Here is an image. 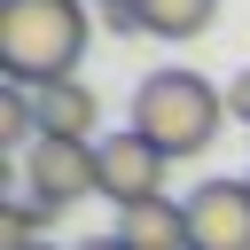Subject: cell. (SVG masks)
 Wrapping results in <instances>:
<instances>
[{
  "instance_id": "obj_1",
  "label": "cell",
  "mask_w": 250,
  "mask_h": 250,
  "mask_svg": "<svg viewBox=\"0 0 250 250\" xmlns=\"http://www.w3.org/2000/svg\"><path fill=\"white\" fill-rule=\"evenodd\" d=\"M86 0H0V70L8 86H55V78H78V55H86Z\"/></svg>"
},
{
  "instance_id": "obj_2",
  "label": "cell",
  "mask_w": 250,
  "mask_h": 250,
  "mask_svg": "<svg viewBox=\"0 0 250 250\" xmlns=\"http://www.w3.org/2000/svg\"><path fill=\"white\" fill-rule=\"evenodd\" d=\"M219 125H227V94L211 78H195V70H148L141 94H133V133L156 141L172 164L180 156H203L219 141Z\"/></svg>"
},
{
  "instance_id": "obj_3",
  "label": "cell",
  "mask_w": 250,
  "mask_h": 250,
  "mask_svg": "<svg viewBox=\"0 0 250 250\" xmlns=\"http://www.w3.org/2000/svg\"><path fill=\"white\" fill-rule=\"evenodd\" d=\"M23 188L47 195L55 211L102 195V156H94V141H55V133H39V141L23 148Z\"/></svg>"
},
{
  "instance_id": "obj_4",
  "label": "cell",
  "mask_w": 250,
  "mask_h": 250,
  "mask_svg": "<svg viewBox=\"0 0 250 250\" xmlns=\"http://www.w3.org/2000/svg\"><path fill=\"white\" fill-rule=\"evenodd\" d=\"M94 156H102V195L125 211V203H141V195H164V148L156 141H141L133 125H117V133H102L94 141Z\"/></svg>"
},
{
  "instance_id": "obj_5",
  "label": "cell",
  "mask_w": 250,
  "mask_h": 250,
  "mask_svg": "<svg viewBox=\"0 0 250 250\" xmlns=\"http://www.w3.org/2000/svg\"><path fill=\"white\" fill-rule=\"evenodd\" d=\"M195 250H250V180H203L188 195Z\"/></svg>"
},
{
  "instance_id": "obj_6",
  "label": "cell",
  "mask_w": 250,
  "mask_h": 250,
  "mask_svg": "<svg viewBox=\"0 0 250 250\" xmlns=\"http://www.w3.org/2000/svg\"><path fill=\"white\" fill-rule=\"evenodd\" d=\"M109 234H117L125 250H195V234H188V203H180V195H141V203H125Z\"/></svg>"
},
{
  "instance_id": "obj_7",
  "label": "cell",
  "mask_w": 250,
  "mask_h": 250,
  "mask_svg": "<svg viewBox=\"0 0 250 250\" xmlns=\"http://www.w3.org/2000/svg\"><path fill=\"white\" fill-rule=\"evenodd\" d=\"M94 117H102V102H94L86 78L39 86V133H55V141H94Z\"/></svg>"
},
{
  "instance_id": "obj_8",
  "label": "cell",
  "mask_w": 250,
  "mask_h": 250,
  "mask_svg": "<svg viewBox=\"0 0 250 250\" xmlns=\"http://www.w3.org/2000/svg\"><path fill=\"white\" fill-rule=\"evenodd\" d=\"M133 8H141V31L148 39H195L219 16V0H133Z\"/></svg>"
},
{
  "instance_id": "obj_9",
  "label": "cell",
  "mask_w": 250,
  "mask_h": 250,
  "mask_svg": "<svg viewBox=\"0 0 250 250\" xmlns=\"http://www.w3.org/2000/svg\"><path fill=\"white\" fill-rule=\"evenodd\" d=\"M55 219V203L47 195H31V188H8V203H0V227H8V242H47L39 227Z\"/></svg>"
},
{
  "instance_id": "obj_10",
  "label": "cell",
  "mask_w": 250,
  "mask_h": 250,
  "mask_svg": "<svg viewBox=\"0 0 250 250\" xmlns=\"http://www.w3.org/2000/svg\"><path fill=\"white\" fill-rule=\"evenodd\" d=\"M0 141H8V148H31V141H39V94H31V86H8V94H0Z\"/></svg>"
},
{
  "instance_id": "obj_11",
  "label": "cell",
  "mask_w": 250,
  "mask_h": 250,
  "mask_svg": "<svg viewBox=\"0 0 250 250\" xmlns=\"http://www.w3.org/2000/svg\"><path fill=\"white\" fill-rule=\"evenodd\" d=\"M102 23H109L117 39H133V31H141V8H133V0H109V8H102Z\"/></svg>"
},
{
  "instance_id": "obj_12",
  "label": "cell",
  "mask_w": 250,
  "mask_h": 250,
  "mask_svg": "<svg viewBox=\"0 0 250 250\" xmlns=\"http://www.w3.org/2000/svg\"><path fill=\"white\" fill-rule=\"evenodd\" d=\"M227 117H242V125H250V70H242V78L227 86Z\"/></svg>"
},
{
  "instance_id": "obj_13",
  "label": "cell",
  "mask_w": 250,
  "mask_h": 250,
  "mask_svg": "<svg viewBox=\"0 0 250 250\" xmlns=\"http://www.w3.org/2000/svg\"><path fill=\"white\" fill-rule=\"evenodd\" d=\"M70 250H125L117 234H86V242H70Z\"/></svg>"
},
{
  "instance_id": "obj_14",
  "label": "cell",
  "mask_w": 250,
  "mask_h": 250,
  "mask_svg": "<svg viewBox=\"0 0 250 250\" xmlns=\"http://www.w3.org/2000/svg\"><path fill=\"white\" fill-rule=\"evenodd\" d=\"M8 250H55V242H8Z\"/></svg>"
},
{
  "instance_id": "obj_15",
  "label": "cell",
  "mask_w": 250,
  "mask_h": 250,
  "mask_svg": "<svg viewBox=\"0 0 250 250\" xmlns=\"http://www.w3.org/2000/svg\"><path fill=\"white\" fill-rule=\"evenodd\" d=\"M102 8H109V0H102Z\"/></svg>"
}]
</instances>
